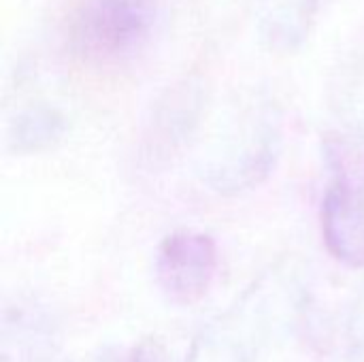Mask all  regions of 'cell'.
I'll return each instance as SVG.
<instances>
[{"mask_svg":"<svg viewBox=\"0 0 364 362\" xmlns=\"http://www.w3.org/2000/svg\"><path fill=\"white\" fill-rule=\"evenodd\" d=\"M301 297L294 269L271 267L232 307L203 326L186 362H254L275 326L296 312Z\"/></svg>","mask_w":364,"mask_h":362,"instance_id":"cell-1","label":"cell"},{"mask_svg":"<svg viewBox=\"0 0 364 362\" xmlns=\"http://www.w3.org/2000/svg\"><path fill=\"white\" fill-rule=\"evenodd\" d=\"M282 147V117L271 100L239 107L205 160V181L220 194L245 192L275 169Z\"/></svg>","mask_w":364,"mask_h":362,"instance_id":"cell-2","label":"cell"},{"mask_svg":"<svg viewBox=\"0 0 364 362\" xmlns=\"http://www.w3.org/2000/svg\"><path fill=\"white\" fill-rule=\"evenodd\" d=\"M158 0H85L75 21L77 47L96 60L134 53L151 32Z\"/></svg>","mask_w":364,"mask_h":362,"instance_id":"cell-3","label":"cell"},{"mask_svg":"<svg viewBox=\"0 0 364 362\" xmlns=\"http://www.w3.org/2000/svg\"><path fill=\"white\" fill-rule=\"evenodd\" d=\"M218 271L215 241L196 230H175L158 247L156 280L164 297L177 305L198 303Z\"/></svg>","mask_w":364,"mask_h":362,"instance_id":"cell-4","label":"cell"},{"mask_svg":"<svg viewBox=\"0 0 364 362\" xmlns=\"http://www.w3.org/2000/svg\"><path fill=\"white\" fill-rule=\"evenodd\" d=\"M322 235L331 256L350 267H364V190L337 177L322 203Z\"/></svg>","mask_w":364,"mask_h":362,"instance_id":"cell-5","label":"cell"},{"mask_svg":"<svg viewBox=\"0 0 364 362\" xmlns=\"http://www.w3.org/2000/svg\"><path fill=\"white\" fill-rule=\"evenodd\" d=\"M318 0H254V28L258 41L273 53L296 51L314 23Z\"/></svg>","mask_w":364,"mask_h":362,"instance_id":"cell-6","label":"cell"},{"mask_svg":"<svg viewBox=\"0 0 364 362\" xmlns=\"http://www.w3.org/2000/svg\"><path fill=\"white\" fill-rule=\"evenodd\" d=\"M328 107L352 137L364 139V55L346 62L335 73L328 87Z\"/></svg>","mask_w":364,"mask_h":362,"instance_id":"cell-7","label":"cell"},{"mask_svg":"<svg viewBox=\"0 0 364 362\" xmlns=\"http://www.w3.org/2000/svg\"><path fill=\"white\" fill-rule=\"evenodd\" d=\"M66 122L62 113L47 105H34L21 111L9 130V145L15 154H36L62 137Z\"/></svg>","mask_w":364,"mask_h":362,"instance_id":"cell-8","label":"cell"},{"mask_svg":"<svg viewBox=\"0 0 364 362\" xmlns=\"http://www.w3.org/2000/svg\"><path fill=\"white\" fill-rule=\"evenodd\" d=\"M346 335H348V346L354 354L364 352V288L358 292V297L354 299L350 307Z\"/></svg>","mask_w":364,"mask_h":362,"instance_id":"cell-9","label":"cell"},{"mask_svg":"<svg viewBox=\"0 0 364 362\" xmlns=\"http://www.w3.org/2000/svg\"><path fill=\"white\" fill-rule=\"evenodd\" d=\"M128 362H168V356L158 339H145L134 348Z\"/></svg>","mask_w":364,"mask_h":362,"instance_id":"cell-10","label":"cell"}]
</instances>
